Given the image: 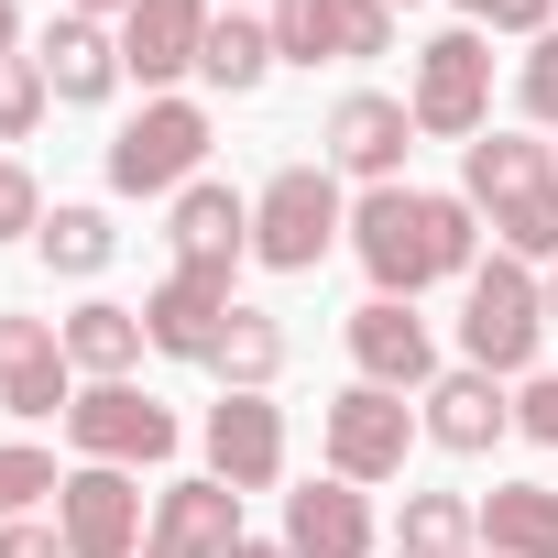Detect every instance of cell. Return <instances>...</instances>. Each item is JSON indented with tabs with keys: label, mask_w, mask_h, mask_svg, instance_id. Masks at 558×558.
<instances>
[{
	"label": "cell",
	"mask_w": 558,
	"mask_h": 558,
	"mask_svg": "<svg viewBox=\"0 0 558 558\" xmlns=\"http://www.w3.org/2000/svg\"><path fill=\"white\" fill-rule=\"evenodd\" d=\"M230 307H241V296H230V274H197V263H175L165 286L143 296V329H154V351H165V362H197V373H208V351H219Z\"/></svg>",
	"instance_id": "15"
},
{
	"label": "cell",
	"mask_w": 558,
	"mask_h": 558,
	"mask_svg": "<svg viewBox=\"0 0 558 558\" xmlns=\"http://www.w3.org/2000/svg\"><path fill=\"white\" fill-rule=\"evenodd\" d=\"M351 384H384V395H427L449 362H438V329L405 307V296H362L351 307Z\"/></svg>",
	"instance_id": "10"
},
{
	"label": "cell",
	"mask_w": 558,
	"mask_h": 558,
	"mask_svg": "<svg viewBox=\"0 0 558 558\" xmlns=\"http://www.w3.org/2000/svg\"><path fill=\"white\" fill-rule=\"evenodd\" d=\"M230 12H241V0H230Z\"/></svg>",
	"instance_id": "42"
},
{
	"label": "cell",
	"mask_w": 558,
	"mask_h": 558,
	"mask_svg": "<svg viewBox=\"0 0 558 558\" xmlns=\"http://www.w3.org/2000/svg\"><path fill=\"white\" fill-rule=\"evenodd\" d=\"M66 438H77V460H110V471H154V460H175V405L165 395H143V384H77V405H66Z\"/></svg>",
	"instance_id": "8"
},
{
	"label": "cell",
	"mask_w": 558,
	"mask_h": 558,
	"mask_svg": "<svg viewBox=\"0 0 558 558\" xmlns=\"http://www.w3.org/2000/svg\"><path fill=\"white\" fill-rule=\"evenodd\" d=\"M547 329H558V263H547Z\"/></svg>",
	"instance_id": "39"
},
{
	"label": "cell",
	"mask_w": 558,
	"mask_h": 558,
	"mask_svg": "<svg viewBox=\"0 0 558 558\" xmlns=\"http://www.w3.org/2000/svg\"><path fill=\"white\" fill-rule=\"evenodd\" d=\"M0 405H12V416H66L77 405V362H66L56 318L0 307Z\"/></svg>",
	"instance_id": "12"
},
{
	"label": "cell",
	"mask_w": 558,
	"mask_h": 558,
	"mask_svg": "<svg viewBox=\"0 0 558 558\" xmlns=\"http://www.w3.org/2000/svg\"><path fill=\"white\" fill-rule=\"evenodd\" d=\"M514 99H525V121H536V132H558V34H536V45H525Z\"/></svg>",
	"instance_id": "30"
},
{
	"label": "cell",
	"mask_w": 558,
	"mask_h": 558,
	"mask_svg": "<svg viewBox=\"0 0 558 558\" xmlns=\"http://www.w3.org/2000/svg\"><path fill=\"white\" fill-rule=\"evenodd\" d=\"M351 252L373 274V296H427V286H471L482 263V208L449 186H362L351 197Z\"/></svg>",
	"instance_id": "1"
},
{
	"label": "cell",
	"mask_w": 558,
	"mask_h": 558,
	"mask_svg": "<svg viewBox=\"0 0 558 558\" xmlns=\"http://www.w3.org/2000/svg\"><path fill=\"white\" fill-rule=\"evenodd\" d=\"M0 558H66V536H56V525H34V514H23V525H0Z\"/></svg>",
	"instance_id": "35"
},
{
	"label": "cell",
	"mask_w": 558,
	"mask_h": 558,
	"mask_svg": "<svg viewBox=\"0 0 558 558\" xmlns=\"http://www.w3.org/2000/svg\"><path fill=\"white\" fill-rule=\"evenodd\" d=\"M34 230H45V186L23 154H0V241H34Z\"/></svg>",
	"instance_id": "32"
},
{
	"label": "cell",
	"mask_w": 558,
	"mask_h": 558,
	"mask_svg": "<svg viewBox=\"0 0 558 558\" xmlns=\"http://www.w3.org/2000/svg\"><path fill=\"white\" fill-rule=\"evenodd\" d=\"M66 329V362H77V384H132V362L154 351V329H143V307H121V296H88L77 318H56Z\"/></svg>",
	"instance_id": "21"
},
{
	"label": "cell",
	"mask_w": 558,
	"mask_h": 558,
	"mask_svg": "<svg viewBox=\"0 0 558 558\" xmlns=\"http://www.w3.org/2000/svg\"><path fill=\"white\" fill-rule=\"evenodd\" d=\"M274 66H340V0H274Z\"/></svg>",
	"instance_id": "27"
},
{
	"label": "cell",
	"mask_w": 558,
	"mask_h": 558,
	"mask_svg": "<svg viewBox=\"0 0 558 558\" xmlns=\"http://www.w3.org/2000/svg\"><path fill=\"white\" fill-rule=\"evenodd\" d=\"M219 395H274V373H286V318H263V307H230L219 351H208Z\"/></svg>",
	"instance_id": "24"
},
{
	"label": "cell",
	"mask_w": 558,
	"mask_h": 558,
	"mask_svg": "<svg viewBox=\"0 0 558 558\" xmlns=\"http://www.w3.org/2000/svg\"><path fill=\"white\" fill-rule=\"evenodd\" d=\"M208 0H132L121 23V77H143L154 99H175V77H197V45H208Z\"/></svg>",
	"instance_id": "14"
},
{
	"label": "cell",
	"mask_w": 558,
	"mask_h": 558,
	"mask_svg": "<svg viewBox=\"0 0 558 558\" xmlns=\"http://www.w3.org/2000/svg\"><path fill=\"white\" fill-rule=\"evenodd\" d=\"M471 558H493V547H471Z\"/></svg>",
	"instance_id": "41"
},
{
	"label": "cell",
	"mask_w": 558,
	"mask_h": 558,
	"mask_svg": "<svg viewBox=\"0 0 558 558\" xmlns=\"http://www.w3.org/2000/svg\"><path fill=\"white\" fill-rule=\"evenodd\" d=\"M230 547H241V493H230L219 471L154 493V536H143V558H230Z\"/></svg>",
	"instance_id": "17"
},
{
	"label": "cell",
	"mask_w": 558,
	"mask_h": 558,
	"mask_svg": "<svg viewBox=\"0 0 558 558\" xmlns=\"http://www.w3.org/2000/svg\"><path fill=\"white\" fill-rule=\"evenodd\" d=\"M427 427H416V395H384V384H340L329 395V416H318V449H329V471L340 482H405V449H416Z\"/></svg>",
	"instance_id": "7"
},
{
	"label": "cell",
	"mask_w": 558,
	"mask_h": 558,
	"mask_svg": "<svg viewBox=\"0 0 558 558\" xmlns=\"http://www.w3.org/2000/svg\"><path fill=\"white\" fill-rule=\"evenodd\" d=\"M395 12H416V0H395Z\"/></svg>",
	"instance_id": "40"
},
{
	"label": "cell",
	"mask_w": 558,
	"mask_h": 558,
	"mask_svg": "<svg viewBox=\"0 0 558 558\" xmlns=\"http://www.w3.org/2000/svg\"><path fill=\"white\" fill-rule=\"evenodd\" d=\"M482 547L493 558H558V493L547 482H493L482 493Z\"/></svg>",
	"instance_id": "22"
},
{
	"label": "cell",
	"mask_w": 558,
	"mask_h": 558,
	"mask_svg": "<svg viewBox=\"0 0 558 558\" xmlns=\"http://www.w3.org/2000/svg\"><path fill=\"white\" fill-rule=\"evenodd\" d=\"M514 427H525L536 449H558V373H525V384H514Z\"/></svg>",
	"instance_id": "34"
},
{
	"label": "cell",
	"mask_w": 558,
	"mask_h": 558,
	"mask_svg": "<svg viewBox=\"0 0 558 558\" xmlns=\"http://www.w3.org/2000/svg\"><path fill=\"white\" fill-rule=\"evenodd\" d=\"M460 197L493 219V252L558 263V154L536 132H482L460 143Z\"/></svg>",
	"instance_id": "2"
},
{
	"label": "cell",
	"mask_w": 558,
	"mask_h": 558,
	"mask_svg": "<svg viewBox=\"0 0 558 558\" xmlns=\"http://www.w3.org/2000/svg\"><path fill=\"white\" fill-rule=\"evenodd\" d=\"M471 547H482V504H460V493H405L395 558H471Z\"/></svg>",
	"instance_id": "25"
},
{
	"label": "cell",
	"mask_w": 558,
	"mask_h": 558,
	"mask_svg": "<svg viewBox=\"0 0 558 558\" xmlns=\"http://www.w3.org/2000/svg\"><path fill=\"white\" fill-rule=\"evenodd\" d=\"M56 110V88H45V66L34 56H0V154L12 143H34V121Z\"/></svg>",
	"instance_id": "29"
},
{
	"label": "cell",
	"mask_w": 558,
	"mask_h": 558,
	"mask_svg": "<svg viewBox=\"0 0 558 558\" xmlns=\"http://www.w3.org/2000/svg\"><path fill=\"white\" fill-rule=\"evenodd\" d=\"M34 66H45V88H56L66 110H99V99L121 88V34H110V23L56 12V23H45V45H34Z\"/></svg>",
	"instance_id": "20"
},
{
	"label": "cell",
	"mask_w": 558,
	"mask_h": 558,
	"mask_svg": "<svg viewBox=\"0 0 558 558\" xmlns=\"http://www.w3.org/2000/svg\"><path fill=\"white\" fill-rule=\"evenodd\" d=\"M286 547H296V558H373V493L340 482V471L296 482V493H286Z\"/></svg>",
	"instance_id": "19"
},
{
	"label": "cell",
	"mask_w": 558,
	"mask_h": 558,
	"mask_svg": "<svg viewBox=\"0 0 558 558\" xmlns=\"http://www.w3.org/2000/svg\"><path fill=\"white\" fill-rule=\"evenodd\" d=\"M66 493V471L34 449V438H0V525H23L34 504H56Z\"/></svg>",
	"instance_id": "28"
},
{
	"label": "cell",
	"mask_w": 558,
	"mask_h": 558,
	"mask_svg": "<svg viewBox=\"0 0 558 558\" xmlns=\"http://www.w3.org/2000/svg\"><path fill=\"white\" fill-rule=\"evenodd\" d=\"M351 241V197L329 165H274L263 197H252V263L263 274H318L329 252Z\"/></svg>",
	"instance_id": "4"
},
{
	"label": "cell",
	"mask_w": 558,
	"mask_h": 558,
	"mask_svg": "<svg viewBox=\"0 0 558 558\" xmlns=\"http://www.w3.org/2000/svg\"><path fill=\"white\" fill-rule=\"evenodd\" d=\"M197 438H208V471L230 493H274V482H286V405H274V395H219Z\"/></svg>",
	"instance_id": "13"
},
{
	"label": "cell",
	"mask_w": 558,
	"mask_h": 558,
	"mask_svg": "<svg viewBox=\"0 0 558 558\" xmlns=\"http://www.w3.org/2000/svg\"><path fill=\"white\" fill-rule=\"evenodd\" d=\"M395 45V0H340V66H373Z\"/></svg>",
	"instance_id": "33"
},
{
	"label": "cell",
	"mask_w": 558,
	"mask_h": 558,
	"mask_svg": "<svg viewBox=\"0 0 558 558\" xmlns=\"http://www.w3.org/2000/svg\"><path fill=\"white\" fill-rule=\"evenodd\" d=\"M416 427H427V449H449V460H482L504 427H514V395H504V373H438L427 395H416Z\"/></svg>",
	"instance_id": "16"
},
{
	"label": "cell",
	"mask_w": 558,
	"mask_h": 558,
	"mask_svg": "<svg viewBox=\"0 0 558 558\" xmlns=\"http://www.w3.org/2000/svg\"><path fill=\"white\" fill-rule=\"evenodd\" d=\"M0 56H23V12H12V0H0Z\"/></svg>",
	"instance_id": "38"
},
{
	"label": "cell",
	"mask_w": 558,
	"mask_h": 558,
	"mask_svg": "<svg viewBox=\"0 0 558 558\" xmlns=\"http://www.w3.org/2000/svg\"><path fill=\"white\" fill-rule=\"evenodd\" d=\"M197 77H208L219 99H252V88L274 77V23H263V12H219L208 45H197Z\"/></svg>",
	"instance_id": "23"
},
{
	"label": "cell",
	"mask_w": 558,
	"mask_h": 558,
	"mask_svg": "<svg viewBox=\"0 0 558 558\" xmlns=\"http://www.w3.org/2000/svg\"><path fill=\"white\" fill-rule=\"evenodd\" d=\"M34 252L56 263V274H77V286H88V274H110V252H121V230H110V208H45V230H34Z\"/></svg>",
	"instance_id": "26"
},
{
	"label": "cell",
	"mask_w": 558,
	"mask_h": 558,
	"mask_svg": "<svg viewBox=\"0 0 558 558\" xmlns=\"http://www.w3.org/2000/svg\"><path fill=\"white\" fill-rule=\"evenodd\" d=\"M66 12H77V23H110V34H121V23H132V0H66Z\"/></svg>",
	"instance_id": "36"
},
{
	"label": "cell",
	"mask_w": 558,
	"mask_h": 558,
	"mask_svg": "<svg viewBox=\"0 0 558 558\" xmlns=\"http://www.w3.org/2000/svg\"><path fill=\"white\" fill-rule=\"evenodd\" d=\"M405 110H416L427 143H482V132H493V34H471V23L427 34V45H416Z\"/></svg>",
	"instance_id": "6"
},
{
	"label": "cell",
	"mask_w": 558,
	"mask_h": 558,
	"mask_svg": "<svg viewBox=\"0 0 558 558\" xmlns=\"http://www.w3.org/2000/svg\"><path fill=\"white\" fill-rule=\"evenodd\" d=\"M165 241H175V263H197V274H241V263H252V197L219 186V175H197V186L165 208Z\"/></svg>",
	"instance_id": "18"
},
{
	"label": "cell",
	"mask_w": 558,
	"mask_h": 558,
	"mask_svg": "<svg viewBox=\"0 0 558 558\" xmlns=\"http://www.w3.org/2000/svg\"><path fill=\"white\" fill-rule=\"evenodd\" d=\"M56 536H66V558H143L154 504H143V482H132V471L77 460V471H66V493H56Z\"/></svg>",
	"instance_id": "9"
},
{
	"label": "cell",
	"mask_w": 558,
	"mask_h": 558,
	"mask_svg": "<svg viewBox=\"0 0 558 558\" xmlns=\"http://www.w3.org/2000/svg\"><path fill=\"white\" fill-rule=\"evenodd\" d=\"M197 165H208V110H197V99H143V110L110 132V154H99L110 197H165V208L197 186Z\"/></svg>",
	"instance_id": "5"
},
{
	"label": "cell",
	"mask_w": 558,
	"mask_h": 558,
	"mask_svg": "<svg viewBox=\"0 0 558 558\" xmlns=\"http://www.w3.org/2000/svg\"><path fill=\"white\" fill-rule=\"evenodd\" d=\"M405 154H416V110L384 99V88H351L329 110V175H362V186H405Z\"/></svg>",
	"instance_id": "11"
},
{
	"label": "cell",
	"mask_w": 558,
	"mask_h": 558,
	"mask_svg": "<svg viewBox=\"0 0 558 558\" xmlns=\"http://www.w3.org/2000/svg\"><path fill=\"white\" fill-rule=\"evenodd\" d=\"M460 23H471V34H525V45H536V34H558V0H460Z\"/></svg>",
	"instance_id": "31"
},
{
	"label": "cell",
	"mask_w": 558,
	"mask_h": 558,
	"mask_svg": "<svg viewBox=\"0 0 558 558\" xmlns=\"http://www.w3.org/2000/svg\"><path fill=\"white\" fill-rule=\"evenodd\" d=\"M536 340H547V274L514 263V252H482L471 286H460V362L525 384L536 373Z\"/></svg>",
	"instance_id": "3"
},
{
	"label": "cell",
	"mask_w": 558,
	"mask_h": 558,
	"mask_svg": "<svg viewBox=\"0 0 558 558\" xmlns=\"http://www.w3.org/2000/svg\"><path fill=\"white\" fill-rule=\"evenodd\" d=\"M230 558H296V547H286V536H241Z\"/></svg>",
	"instance_id": "37"
}]
</instances>
